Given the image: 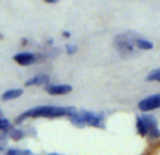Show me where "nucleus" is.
<instances>
[{"mask_svg": "<svg viewBox=\"0 0 160 155\" xmlns=\"http://www.w3.org/2000/svg\"><path fill=\"white\" fill-rule=\"evenodd\" d=\"M73 110H75L73 107H61V106H37L20 114L16 119V123H22V120H27L30 117H48V119L63 117L69 116Z\"/></svg>", "mask_w": 160, "mask_h": 155, "instance_id": "f257e3e1", "label": "nucleus"}, {"mask_svg": "<svg viewBox=\"0 0 160 155\" xmlns=\"http://www.w3.org/2000/svg\"><path fill=\"white\" fill-rule=\"evenodd\" d=\"M136 130L141 136H148L152 140H156L160 137L158 120L155 116H150V114H141L136 117Z\"/></svg>", "mask_w": 160, "mask_h": 155, "instance_id": "f03ea898", "label": "nucleus"}, {"mask_svg": "<svg viewBox=\"0 0 160 155\" xmlns=\"http://www.w3.org/2000/svg\"><path fill=\"white\" fill-rule=\"evenodd\" d=\"M135 33H122L114 38V47L115 50L121 54V56H131L135 54L136 51V45H135V38H136Z\"/></svg>", "mask_w": 160, "mask_h": 155, "instance_id": "7ed1b4c3", "label": "nucleus"}, {"mask_svg": "<svg viewBox=\"0 0 160 155\" xmlns=\"http://www.w3.org/2000/svg\"><path fill=\"white\" fill-rule=\"evenodd\" d=\"M159 107H160V93L148 96L138 103V109L142 113H149V111L156 110V109H159Z\"/></svg>", "mask_w": 160, "mask_h": 155, "instance_id": "20e7f679", "label": "nucleus"}, {"mask_svg": "<svg viewBox=\"0 0 160 155\" xmlns=\"http://www.w3.org/2000/svg\"><path fill=\"white\" fill-rule=\"evenodd\" d=\"M83 120L87 126L104 128V113H93V111H82Z\"/></svg>", "mask_w": 160, "mask_h": 155, "instance_id": "39448f33", "label": "nucleus"}, {"mask_svg": "<svg viewBox=\"0 0 160 155\" xmlns=\"http://www.w3.org/2000/svg\"><path fill=\"white\" fill-rule=\"evenodd\" d=\"M45 92L49 94H53V96H61V94H68L72 92V86L70 85H49L47 83L45 85Z\"/></svg>", "mask_w": 160, "mask_h": 155, "instance_id": "423d86ee", "label": "nucleus"}, {"mask_svg": "<svg viewBox=\"0 0 160 155\" xmlns=\"http://www.w3.org/2000/svg\"><path fill=\"white\" fill-rule=\"evenodd\" d=\"M13 59L21 67H28V65L34 64L37 61V55L32 52H18L14 55Z\"/></svg>", "mask_w": 160, "mask_h": 155, "instance_id": "0eeeda50", "label": "nucleus"}, {"mask_svg": "<svg viewBox=\"0 0 160 155\" xmlns=\"http://www.w3.org/2000/svg\"><path fill=\"white\" fill-rule=\"evenodd\" d=\"M47 83H49V76L48 75H37V76H32L31 79H28L27 82H25V86H38V85H47Z\"/></svg>", "mask_w": 160, "mask_h": 155, "instance_id": "6e6552de", "label": "nucleus"}, {"mask_svg": "<svg viewBox=\"0 0 160 155\" xmlns=\"http://www.w3.org/2000/svg\"><path fill=\"white\" fill-rule=\"evenodd\" d=\"M22 93H24L22 89H8V90H6L4 93L2 94V100L3 102H8V100L18 99Z\"/></svg>", "mask_w": 160, "mask_h": 155, "instance_id": "1a4fd4ad", "label": "nucleus"}, {"mask_svg": "<svg viewBox=\"0 0 160 155\" xmlns=\"http://www.w3.org/2000/svg\"><path fill=\"white\" fill-rule=\"evenodd\" d=\"M135 45L138 50L141 51H148V50H152L153 48V42L149 41V40H145L142 37H136L135 38Z\"/></svg>", "mask_w": 160, "mask_h": 155, "instance_id": "9d476101", "label": "nucleus"}, {"mask_svg": "<svg viewBox=\"0 0 160 155\" xmlns=\"http://www.w3.org/2000/svg\"><path fill=\"white\" fill-rule=\"evenodd\" d=\"M146 80H149V82H160V68L153 69L152 72L146 76Z\"/></svg>", "mask_w": 160, "mask_h": 155, "instance_id": "9b49d317", "label": "nucleus"}, {"mask_svg": "<svg viewBox=\"0 0 160 155\" xmlns=\"http://www.w3.org/2000/svg\"><path fill=\"white\" fill-rule=\"evenodd\" d=\"M10 137H11L13 140H16V141H18V140H21L22 137H24V131L13 128V130H11V133H10Z\"/></svg>", "mask_w": 160, "mask_h": 155, "instance_id": "f8f14e48", "label": "nucleus"}, {"mask_svg": "<svg viewBox=\"0 0 160 155\" xmlns=\"http://www.w3.org/2000/svg\"><path fill=\"white\" fill-rule=\"evenodd\" d=\"M10 128V121L4 117H0V131H7Z\"/></svg>", "mask_w": 160, "mask_h": 155, "instance_id": "ddd939ff", "label": "nucleus"}, {"mask_svg": "<svg viewBox=\"0 0 160 155\" xmlns=\"http://www.w3.org/2000/svg\"><path fill=\"white\" fill-rule=\"evenodd\" d=\"M79 47L78 45H73V44H68L66 45V52L69 54V55H75L76 52H78Z\"/></svg>", "mask_w": 160, "mask_h": 155, "instance_id": "4468645a", "label": "nucleus"}, {"mask_svg": "<svg viewBox=\"0 0 160 155\" xmlns=\"http://www.w3.org/2000/svg\"><path fill=\"white\" fill-rule=\"evenodd\" d=\"M24 155V154H31V151H28V150H8L7 151V155Z\"/></svg>", "mask_w": 160, "mask_h": 155, "instance_id": "2eb2a0df", "label": "nucleus"}, {"mask_svg": "<svg viewBox=\"0 0 160 155\" xmlns=\"http://www.w3.org/2000/svg\"><path fill=\"white\" fill-rule=\"evenodd\" d=\"M62 35H63L65 38H69V37H70V33H69V31H63V33H62Z\"/></svg>", "mask_w": 160, "mask_h": 155, "instance_id": "dca6fc26", "label": "nucleus"}, {"mask_svg": "<svg viewBox=\"0 0 160 155\" xmlns=\"http://www.w3.org/2000/svg\"><path fill=\"white\" fill-rule=\"evenodd\" d=\"M44 2H47V3H51V4H53V3H58L59 0H44Z\"/></svg>", "mask_w": 160, "mask_h": 155, "instance_id": "f3484780", "label": "nucleus"}, {"mask_svg": "<svg viewBox=\"0 0 160 155\" xmlns=\"http://www.w3.org/2000/svg\"><path fill=\"white\" fill-rule=\"evenodd\" d=\"M21 44H22V45H25V44H28V42H27V40H25V38H22V40H21Z\"/></svg>", "mask_w": 160, "mask_h": 155, "instance_id": "a211bd4d", "label": "nucleus"}, {"mask_svg": "<svg viewBox=\"0 0 160 155\" xmlns=\"http://www.w3.org/2000/svg\"><path fill=\"white\" fill-rule=\"evenodd\" d=\"M0 38H3V35H2V34H0Z\"/></svg>", "mask_w": 160, "mask_h": 155, "instance_id": "6ab92c4d", "label": "nucleus"}]
</instances>
